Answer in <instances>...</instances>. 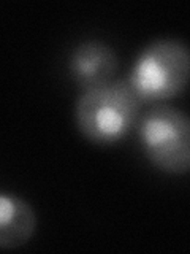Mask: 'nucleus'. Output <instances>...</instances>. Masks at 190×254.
Here are the masks:
<instances>
[{"label": "nucleus", "instance_id": "39448f33", "mask_svg": "<svg viewBox=\"0 0 190 254\" xmlns=\"http://www.w3.org/2000/svg\"><path fill=\"white\" fill-rule=\"evenodd\" d=\"M38 216L27 200L16 194L0 195V248L18 250L26 246L37 232Z\"/></svg>", "mask_w": 190, "mask_h": 254}, {"label": "nucleus", "instance_id": "7ed1b4c3", "mask_svg": "<svg viewBox=\"0 0 190 254\" xmlns=\"http://www.w3.org/2000/svg\"><path fill=\"white\" fill-rule=\"evenodd\" d=\"M138 145L146 161L160 173H190V115L168 103H158L141 115Z\"/></svg>", "mask_w": 190, "mask_h": 254}, {"label": "nucleus", "instance_id": "f257e3e1", "mask_svg": "<svg viewBox=\"0 0 190 254\" xmlns=\"http://www.w3.org/2000/svg\"><path fill=\"white\" fill-rule=\"evenodd\" d=\"M142 105L127 78L81 91L73 108L76 130L92 145H117L137 129Z\"/></svg>", "mask_w": 190, "mask_h": 254}, {"label": "nucleus", "instance_id": "20e7f679", "mask_svg": "<svg viewBox=\"0 0 190 254\" xmlns=\"http://www.w3.org/2000/svg\"><path fill=\"white\" fill-rule=\"evenodd\" d=\"M68 75L79 91L92 89L114 81L119 70V56L113 46L98 38L76 43L67 61Z\"/></svg>", "mask_w": 190, "mask_h": 254}, {"label": "nucleus", "instance_id": "f03ea898", "mask_svg": "<svg viewBox=\"0 0 190 254\" xmlns=\"http://www.w3.org/2000/svg\"><path fill=\"white\" fill-rule=\"evenodd\" d=\"M127 81L142 103L179 97L190 87V46L173 37L152 40L135 58Z\"/></svg>", "mask_w": 190, "mask_h": 254}]
</instances>
